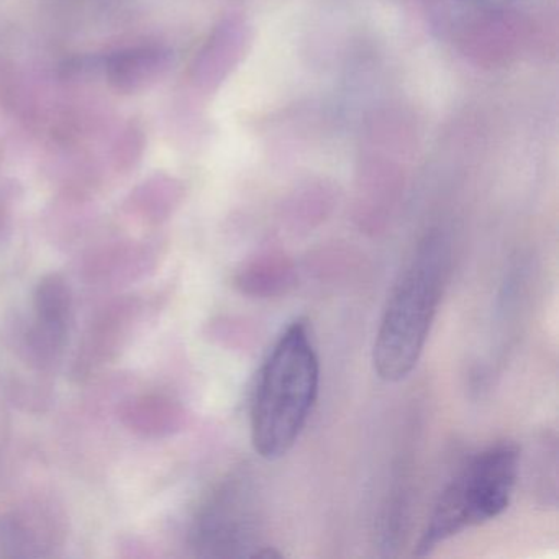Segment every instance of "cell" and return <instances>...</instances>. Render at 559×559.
Masks as SVG:
<instances>
[{
  "label": "cell",
  "instance_id": "obj_1",
  "mask_svg": "<svg viewBox=\"0 0 559 559\" xmlns=\"http://www.w3.org/2000/svg\"><path fill=\"white\" fill-rule=\"evenodd\" d=\"M320 362L306 320L290 323L271 349L251 405V441L264 460L293 450L319 397Z\"/></svg>",
  "mask_w": 559,
  "mask_h": 559
},
{
  "label": "cell",
  "instance_id": "obj_2",
  "mask_svg": "<svg viewBox=\"0 0 559 559\" xmlns=\"http://www.w3.org/2000/svg\"><path fill=\"white\" fill-rule=\"evenodd\" d=\"M450 263L447 238L430 234L402 270L372 349L374 371L382 381H402L417 366L447 286Z\"/></svg>",
  "mask_w": 559,
  "mask_h": 559
},
{
  "label": "cell",
  "instance_id": "obj_3",
  "mask_svg": "<svg viewBox=\"0 0 559 559\" xmlns=\"http://www.w3.org/2000/svg\"><path fill=\"white\" fill-rule=\"evenodd\" d=\"M519 474L520 451L513 443L492 444L469 457L440 493L415 555H430L457 533L502 515L512 500Z\"/></svg>",
  "mask_w": 559,
  "mask_h": 559
},
{
  "label": "cell",
  "instance_id": "obj_4",
  "mask_svg": "<svg viewBox=\"0 0 559 559\" xmlns=\"http://www.w3.org/2000/svg\"><path fill=\"white\" fill-rule=\"evenodd\" d=\"M258 506L247 473L222 480L207 497L191 528V548L202 558H254L258 555Z\"/></svg>",
  "mask_w": 559,
  "mask_h": 559
},
{
  "label": "cell",
  "instance_id": "obj_5",
  "mask_svg": "<svg viewBox=\"0 0 559 559\" xmlns=\"http://www.w3.org/2000/svg\"><path fill=\"white\" fill-rule=\"evenodd\" d=\"M70 322V287L60 274H48L35 290L34 319L27 333L28 348L41 361L57 358L67 343Z\"/></svg>",
  "mask_w": 559,
  "mask_h": 559
},
{
  "label": "cell",
  "instance_id": "obj_6",
  "mask_svg": "<svg viewBox=\"0 0 559 559\" xmlns=\"http://www.w3.org/2000/svg\"><path fill=\"white\" fill-rule=\"evenodd\" d=\"M58 522L38 509L21 510L0 519V551L8 556H45L57 543Z\"/></svg>",
  "mask_w": 559,
  "mask_h": 559
},
{
  "label": "cell",
  "instance_id": "obj_7",
  "mask_svg": "<svg viewBox=\"0 0 559 559\" xmlns=\"http://www.w3.org/2000/svg\"><path fill=\"white\" fill-rule=\"evenodd\" d=\"M293 270L283 258L266 257L250 264L238 276V286L251 296H273L290 284Z\"/></svg>",
  "mask_w": 559,
  "mask_h": 559
},
{
  "label": "cell",
  "instance_id": "obj_8",
  "mask_svg": "<svg viewBox=\"0 0 559 559\" xmlns=\"http://www.w3.org/2000/svg\"><path fill=\"white\" fill-rule=\"evenodd\" d=\"M471 4L489 5V8H500L507 5L512 0H469Z\"/></svg>",
  "mask_w": 559,
  "mask_h": 559
}]
</instances>
